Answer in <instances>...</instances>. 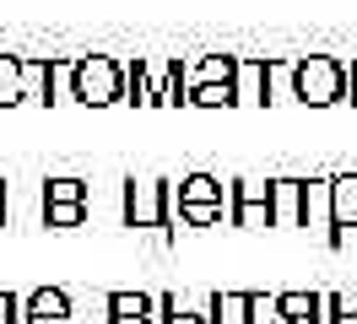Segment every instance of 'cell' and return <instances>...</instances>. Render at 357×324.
<instances>
[{
    "mask_svg": "<svg viewBox=\"0 0 357 324\" xmlns=\"http://www.w3.org/2000/svg\"><path fill=\"white\" fill-rule=\"evenodd\" d=\"M17 98H22V65L0 60V103H17Z\"/></svg>",
    "mask_w": 357,
    "mask_h": 324,
    "instance_id": "3",
    "label": "cell"
},
{
    "mask_svg": "<svg viewBox=\"0 0 357 324\" xmlns=\"http://www.w3.org/2000/svg\"><path fill=\"white\" fill-rule=\"evenodd\" d=\"M0 324H17V302L11 298H0Z\"/></svg>",
    "mask_w": 357,
    "mask_h": 324,
    "instance_id": "5",
    "label": "cell"
},
{
    "mask_svg": "<svg viewBox=\"0 0 357 324\" xmlns=\"http://www.w3.org/2000/svg\"><path fill=\"white\" fill-rule=\"evenodd\" d=\"M27 319L33 324H66V298L60 292H38V298L27 302Z\"/></svg>",
    "mask_w": 357,
    "mask_h": 324,
    "instance_id": "2",
    "label": "cell"
},
{
    "mask_svg": "<svg viewBox=\"0 0 357 324\" xmlns=\"http://www.w3.org/2000/svg\"><path fill=\"white\" fill-rule=\"evenodd\" d=\"M76 86H82V98H87V103H109V92H114V70H109V65H82Z\"/></svg>",
    "mask_w": 357,
    "mask_h": 324,
    "instance_id": "1",
    "label": "cell"
},
{
    "mask_svg": "<svg viewBox=\"0 0 357 324\" xmlns=\"http://www.w3.org/2000/svg\"><path fill=\"white\" fill-rule=\"evenodd\" d=\"M49 194H54L60 206H70V200H76V194H82V190H76V184H70V178H66V184H54V190H49Z\"/></svg>",
    "mask_w": 357,
    "mask_h": 324,
    "instance_id": "4",
    "label": "cell"
}]
</instances>
